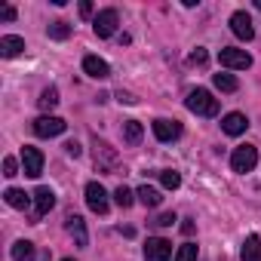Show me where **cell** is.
<instances>
[{
  "mask_svg": "<svg viewBox=\"0 0 261 261\" xmlns=\"http://www.w3.org/2000/svg\"><path fill=\"white\" fill-rule=\"evenodd\" d=\"M206 59H209V56H206V49H203V46H197V49L191 53V59H188V62H191V65H206Z\"/></svg>",
  "mask_w": 261,
  "mask_h": 261,
  "instance_id": "30",
  "label": "cell"
},
{
  "mask_svg": "<svg viewBox=\"0 0 261 261\" xmlns=\"http://www.w3.org/2000/svg\"><path fill=\"white\" fill-rule=\"evenodd\" d=\"M92 157H95L98 172H105V175H114V172L120 169V157H117V151H114L108 142H101V139H92Z\"/></svg>",
  "mask_w": 261,
  "mask_h": 261,
  "instance_id": "2",
  "label": "cell"
},
{
  "mask_svg": "<svg viewBox=\"0 0 261 261\" xmlns=\"http://www.w3.org/2000/svg\"><path fill=\"white\" fill-rule=\"evenodd\" d=\"M13 261H37V249L31 240H19L13 243Z\"/></svg>",
  "mask_w": 261,
  "mask_h": 261,
  "instance_id": "19",
  "label": "cell"
},
{
  "mask_svg": "<svg viewBox=\"0 0 261 261\" xmlns=\"http://www.w3.org/2000/svg\"><path fill=\"white\" fill-rule=\"evenodd\" d=\"M0 16H4L7 22H13V19H16V10H13V7H4V13H0Z\"/></svg>",
  "mask_w": 261,
  "mask_h": 261,
  "instance_id": "34",
  "label": "cell"
},
{
  "mask_svg": "<svg viewBox=\"0 0 261 261\" xmlns=\"http://www.w3.org/2000/svg\"><path fill=\"white\" fill-rule=\"evenodd\" d=\"M46 34H49L53 40H68V37H71V25H68V22H49Z\"/></svg>",
  "mask_w": 261,
  "mask_h": 261,
  "instance_id": "25",
  "label": "cell"
},
{
  "mask_svg": "<svg viewBox=\"0 0 261 261\" xmlns=\"http://www.w3.org/2000/svg\"><path fill=\"white\" fill-rule=\"evenodd\" d=\"M86 206H89L95 215H105V212H108L111 200H108V191H105L98 181H89V185H86Z\"/></svg>",
  "mask_w": 261,
  "mask_h": 261,
  "instance_id": "6",
  "label": "cell"
},
{
  "mask_svg": "<svg viewBox=\"0 0 261 261\" xmlns=\"http://www.w3.org/2000/svg\"><path fill=\"white\" fill-rule=\"evenodd\" d=\"M175 261H197V246L194 243H181L175 252Z\"/></svg>",
  "mask_w": 261,
  "mask_h": 261,
  "instance_id": "27",
  "label": "cell"
},
{
  "mask_svg": "<svg viewBox=\"0 0 261 261\" xmlns=\"http://www.w3.org/2000/svg\"><path fill=\"white\" fill-rule=\"evenodd\" d=\"M117 25H120L117 10H101V13L92 19V31H95L98 37H111V34L117 31Z\"/></svg>",
  "mask_w": 261,
  "mask_h": 261,
  "instance_id": "8",
  "label": "cell"
},
{
  "mask_svg": "<svg viewBox=\"0 0 261 261\" xmlns=\"http://www.w3.org/2000/svg\"><path fill=\"white\" fill-rule=\"evenodd\" d=\"M154 224H157V227H172V224H175V212H163V215H157Z\"/></svg>",
  "mask_w": 261,
  "mask_h": 261,
  "instance_id": "29",
  "label": "cell"
},
{
  "mask_svg": "<svg viewBox=\"0 0 261 261\" xmlns=\"http://www.w3.org/2000/svg\"><path fill=\"white\" fill-rule=\"evenodd\" d=\"M218 62H221V68H227V71H246V68L252 65V56H249L246 49L224 46V49L218 53Z\"/></svg>",
  "mask_w": 261,
  "mask_h": 261,
  "instance_id": "4",
  "label": "cell"
},
{
  "mask_svg": "<svg viewBox=\"0 0 261 261\" xmlns=\"http://www.w3.org/2000/svg\"><path fill=\"white\" fill-rule=\"evenodd\" d=\"M142 136H145V129H142L139 120H126V123H123V142H126V145H139Z\"/></svg>",
  "mask_w": 261,
  "mask_h": 261,
  "instance_id": "20",
  "label": "cell"
},
{
  "mask_svg": "<svg viewBox=\"0 0 261 261\" xmlns=\"http://www.w3.org/2000/svg\"><path fill=\"white\" fill-rule=\"evenodd\" d=\"M22 169H25L28 178H40V172H43V154L37 148L25 145L22 148Z\"/></svg>",
  "mask_w": 261,
  "mask_h": 261,
  "instance_id": "9",
  "label": "cell"
},
{
  "mask_svg": "<svg viewBox=\"0 0 261 261\" xmlns=\"http://www.w3.org/2000/svg\"><path fill=\"white\" fill-rule=\"evenodd\" d=\"M185 105H188L191 114H200V117H215L218 114V98H212L209 89H191Z\"/></svg>",
  "mask_w": 261,
  "mask_h": 261,
  "instance_id": "1",
  "label": "cell"
},
{
  "mask_svg": "<svg viewBox=\"0 0 261 261\" xmlns=\"http://www.w3.org/2000/svg\"><path fill=\"white\" fill-rule=\"evenodd\" d=\"M22 49H25L22 37H16V34L0 37V56H4V59H16V56H22Z\"/></svg>",
  "mask_w": 261,
  "mask_h": 261,
  "instance_id": "14",
  "label": "cell"
},
{
  "mask_svg": "<svg viewBox=\"0 0 261 261\" xmlns=\"http://www.w3.org/2000/svg\"><path fill=\"white\" fill-rule=\"evenodd\" d=\"M4 175H7V178L19 175V163H16V157H7V160H4Z\"/></svg>",
  "mask_w": 261,
  "mask_h": 261,
  "instance_id": "28",
  "label": "cell"
},
{
  "mask_svg": "<svg viewBox=\"0 0 261 261\" xmlns=\"http://www.w3.org/2000/svg\"><path fill=\"white\" fill-rule=\"evenodd\" d=\"M65 151H68L71 157H80V145H77V142H68V145H65Z\"/></svg>",
  "mask_w": 261,
  "mask_h": 261,
  "instance_id": "32",
  "label": "cell"
},
{
  "mask_svg": "<svg viewBox=\"0 0 261 261\" xmlns=\"http://www.w3.org/2000/svg\"><path fill=\"white\" fill-rule=\"evenodd\" d=\"M255 7H258V10H261V0H255Z\"/></svg>",
  "mask_w": 261,
  "mask_h": 261,
  "instance_id": "35",
  "label": "cell"
},
{
  "mask_svg": "<svg viewBox=\"0 0 261 261\" xmlns=\"http://www.w3.org/2000/svg\"><path fill=\"white\" fill-rule=\"evenodd\" d=\"M31 197H34V206H37V218L46 215V212L56 206V194H53V188H37Z\"/></svg>",
  "mask_w": 261,
  "mask_h": 261,
  "instance_id": "15",
  "label": "cell"
},
{
  "mask_svg": "<svg viewBox=\"0 0 261 261\" xmlns=\"http://www.w3.org/2000/svg\"><path fill=\"white\" fill-rule=\"evenodd\" d=\"M4 200H7L13 209H28V206H31V197H28L25 191H19V188H7V191H4Z\"/></svg>",
  "mask_w": 261,
  "mask_h": 261,
  "instance_id": "21",
  "label": "cell"
},
{
  "mask_svg": "<svg viewBox=\"0 0 261 261\" xmlns=\"http://www.w3.org/2000/svg\"><path fill=\"white\" fill-rule=\"evenodd\" d=\"M37 105H40L43 111H53V108L59 105V89H56V86L43 89V92H40V98H37Z\"/></svg>",
  "mask_w": 261,
  "mask_h": 261,
  "instance_id": "26",
  "label": "cell"
},
{
  "mask_svg": "<svg viewBox=\"0 0 261 261\" xmlns=\"http://www.w3.org/2000/svg\"><path fill=\"white\" fill-rule=\"evenodd\" d=\"M160 175V185L166 188V191H178L181 188V175L175 172V169H163V172H157Z\"/></svg>",
  "mask_w": 261,
  "mask_h": 261,
  "instance_id": "23",
  "label": "cell"
},
{
  "mask_svg": "<svg viewBox=\"0 0 261 261\" xmlns=\"http://www.w3.org/2000/svg\"><path fill=\"white\" fill-rule=\"evenodd\" d=\"M65 227L74 233V243H77V246H86V243H89V233H86V221H83L80 215H68Z\"/></svg>",
  "mask_w": 261,
  "mask_h": 261,
  "instance_id": "16",
  "label": "cell"
},
{
  "mask_svg": "<svg viewBox=\"0 0 261 261\" xmlns=\"http://www.w3.org/2000/svg\"><path fill=\"white\" fill-rule=\"evenodd\" d=\"M154 136H157V142H175V139H181V123L160 117V120H154Z\"/></svg>",
  "mask_w": 261,
  "mask_h": 261,
  "instance_id": "10",
  "label": "cell"
},
{
  "mask_svg": "<svg viewBox=\"0 0 261 261\" xmlns=\"http://www.w3.org/2000/svg\"><path fill=\"white\" fill-rule=\"evenodd\" d=\"M62 261H74V258H62Z\"/></svg>",
  "mask_w": 261,
  "mask_h": 261,
  "instance_id": "36",
  "label": "cell"
},
{
  "mask_svg": "<svg viewBox=\"0 0 261 261\" xmlns=\"http://www.w3.org/2000/svg\"><path fill=\"white\" fill-rule=\"evenodd\" d=\"M136 197H139V203L148 206V209H157V206L163 203V194H160L157 188H151V185H142V188L136 191Z\"/></svg>",
  "mask_w": 261,
  "mask_h": 261,
  "instance_id": "18",
  "label": "cell"
},
{
  "mask_svg": "<svg viewBox=\"0 0 261 261\" xmlns=\"http://www.w3.org/2000/svg\"><path fill=\"white\" fill-rule=\"evenodd\" d=\"M221 129H224L227 136H243L246 129H249V117H246V114H240V111H230V114H224Z\"/></svg>",
  "mask_w": 261,
  "mask_h": 261,
  "instance_id": "12",
  "label": "cell"
},
{
  "mask_svg": "<svg viewBox=\"0 0 261 261\" xmlns=\"http://www.w3.org/2000/svg\"><path fill=\"white\" fill-rule=\"evenodd\" d=\"M117 101H123V105H136L139 98H136L133 92H123V89H120V92H117Z\"/></svg>",
  "mask_w": 261,
  "mask_h": 261,
  "instance_id": "31",
  "label": "cell"
},
{
  "mask_svg": "<svg viewBox=\"0 0 261 261\" xmlns=\"http://www.w3.org/2000/svg\"><path fill=\"white\" fill-rule=\"evenodd\" d=\"M80 16L89 19V16H92V4H86V0H83V4H80Z\"/></svg>",
  "mask_w": 261,
  "mask_h": 261,
  "instance_id": "33",
  "label": "cell"
},
{
  "mask_svg": "<svg viewBox=\"0 0 261 261\" xmlns=\"http://www.w3.org/2000/svg\"><path fill=\"white\" fill-rule=\"evenodd\" d=\"M65 129H68V123L62 117H53V114H43V117L34 120V136H40V139H56Z\"/></svg>",
  "mask_w": 261,
  "mask_h": 261,
  "instance_id": "3",
  "label": "cell"
},
{
  "mask_svg": "<svg viewBox=\"0 0 261 261\" xmlns=\"http://www.w3.org/2000/svg\"><path fill=\"white\" fill-rule=\"evenodd\" d=\"M230 31H233L240 40H252V37H255L252 16H249V13H243V10H237V13L230 16Z\"/></svg>",
  "mask_w": 261,
  "mask_h": 261,
  "instance_id": "11",
  "label": "cell"
},
{
  "mask_svg": "<svg viewBox=\"0 0 261 261\" xmlns=\"http://www.w3.org/2000/svg\"><path fill=\"white\" fill-rule=\"evenodd\" d=\"M145 258L148 261H172V243L163 237H151L145 243Z\"/></svg>",
  "mask_w": 261,
  "mask_h": 261,
  "instance_id": "7",
  "label": "cell"
},
{
  "mask_svg": "<svg viewBox=\"0 0 261 261\" xmlns=\"http://www.w3.org/2000/svg\"><path fill=\"white\" fill-rule=\"evenodd\" d=\"M240 258L243 261H261V237L258 233H249L243 249H240Z\"/></svg>",
  "mask_w": 261,
  "mask_h": 261,
  "instance_id": "17",
  "label": "cell"
},
{
  "mask_svg": "<svg viewBox=\"0 0 261 261\" xmlns=\"http://www.w3.org/2000/svg\"><path fill=\"white\" fill-rule=\"evenodd\" d=\"M114 203H117L120 209H129V206H133V203H136V194H133V191H129L126 185H120V188L114 191Z\"/></svg>",
  "mask_w": 261,
  "mask_h": 261,
  "instance_id": "24",
  "label": "cell"
},
{
  "mask_svg": "<svg viewBox=\"0 0 261 261\" xmlns=\"http://www.w3.org/2000/svg\"><path fill=\"white\" fill-rule=\"evenodd\" d=\"M212 83H215V89H221V92H237V89H240V80H237L233 74H215Z\"/></svg>",
  "mask_w": 261,
  "mask_h": 261,
  "instance_id": "22",
  "label": "cell"
},
{
  "mask_svg": "<svg viewBox=\"0 0 261 261\" xmlns=\"http://www.w3.org/2000/svg\"><path fill=\"white\" fill-rule=\"evenodd\" d=\"M83 71H86L92 80H105V77L111 74L108 62H105V59H98V56H86V59H83Z\"/></svg>",
  "mask_w": 261,
  "mask_h": 261,
  "instance_id": "13",
  "label": "cell"
},
{
  "mask_svg": "<svg viewBox=\"0 0 261 261\" xmlns=\"http://www.w3.org/2000/svg\"><path fill=\"white\" fill-rule=\"evenodd\" d=\"M255 163H258L255 145H240V148L230 154V169H233V172H252Z\"/></svg>",
  "mask_w": 261,
  "mask_h": 261,
  "instance_id": "5",
  "label": "cell"
}]
</instances>
